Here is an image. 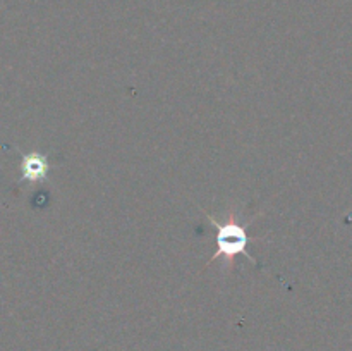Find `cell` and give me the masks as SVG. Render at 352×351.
I'll use <instances>...</instances> for the list:
<instances>
[{
  "label": "cell",
  "mask_w": 352,
  "mask_h": 351,
  "mask_svg": "<svg viewBox=\"0 0 352 351\" xmlns=\"http://www.w3.org/2000/svg\"><path fill=\"white\" fill-rule=\"evenodd\" d=\"M199 212L208 219V222L212 224L213 229H215V244L217 250L212 255L210 262L206 264L208 267L210 264H213L215 260H223L229 268L234 267L237 258H248L253 265H256V260L253 258V255L248 251V244L251 241H261V236H250L248 234V226L254 220V217H251L250 220H244L241 213H237L236 210H230V213L227 215L226 220L215 219L213 215H210L208 212L201 209L198 205Z\"/></svg>",
  "instance_id": "obj_1"
},
{
  "label": "cell",
  "mask_w": 352,
  "mask_h": 351,
  "mask_svg": "<svg viewBox=\"0 0 352 351\" xmlns=\"http://www.w3.org/2000/svg\"><path fill=\"white\" fill-rule=\"evenodd\" d=\"M21 184H43L48 181L52 172V164L50 158L47 153L38 150L26 151V153H21V165H19Z\"/></svg>",
  "instance_id": "obj_2"
}]
</instances>
